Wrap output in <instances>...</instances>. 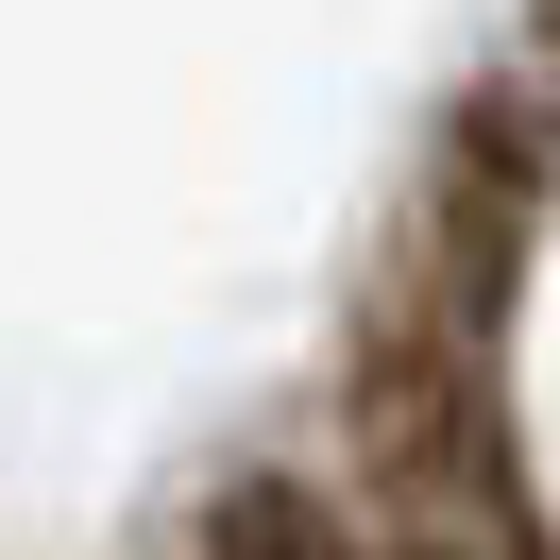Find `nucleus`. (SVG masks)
Returning a JSON list of instances; mask_svg holds the SVG:
<instances>
[{
    "mask_svg": "<svg viewBox=\"0 0 560 560\" xmlns=\"http://www.w3.org/2000/svg\"><path fill=\"white\" fill-rule=\"evenodd\" d=\"M526 51H544V69H560V0H526Z\"/></svg>",
    "mask_w": 560,
    "mask_h": 560,
    "instance_id": "20e7f679",
    "label": "nucleus"
},
{
    "mask_svg": "<svg viewBox=\"0 0 560 560\" xmlns=\"http://www.w3.org/2000/svg\"><path fill=\"white\" fill-rule=\"evenodd\" d=\"M340 408H357V476L390 492V526H458L510 510V390H492V306L424 289L408 255L374 272L340 340Z\"/></svg>",
    "mask_w": 560,
    "mask_h": 560,
    "instance_id": "f257e3e1",
    "label": "nucleus"
},
{
    "mask_svg": "<svg viewBox=\"0 0 560 560\" xmlns=\"http://www.w3.org/2000/svg\"><path fill=\"white\" fill-rule=\"evenodd\" d=\"M374 560H492V544H458V526H390Z\"/></svg>",
    "mask_w": 560,
    "mask_h": 560,
    "instance_id": "7ed1b4c3",
    "label": "nucleus"
},
{
    "mask_svg": "<svg viewBox=\"0 0 560 560\" xmlns=\"http://www.w3.org/2000/svg\"><path fill=\"white\" fill-rule=\"evenodd\" d=\"M205 560H374V544H357V526H340V492H306V476H221Z\"/></svg>",
    "mask_w": 560,
    "mask_h": 560,
    "instance_id": "f03ea898",
    "label": "nucleus"
}]
</instances>
